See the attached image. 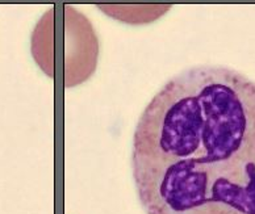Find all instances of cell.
<instances>
[{
    "label": "cell",
    "mask_w": 255,
    "mask_h": 214,
    "mask_svg": "<svg viewBox=\"0 0 255 214\" xmlns=\"http://www.w3.org/2000/svg\"><path fill=\"white\" fill-rule=\"evenodd\" d=\"M130 167L146 214H255V82L217 65L168 79L139 116Z\"/></svg>",
    "instance_id": "1"
},
{
    "label": "cell",
    "mask_w": 255,
    "mask_h": 214,
    "mask_svg": "<svg viewBox=\"0 0 255 214\" xmlns=\"http://www.w3.org/2000/svg\"><path fill=\"white\" fill-rule=\"evenodd\" d=\"M57 7L50 8L32 36V53L36 62L48 75L51 57L59 50L53 61V70L61 67L66 88L83 84L94 75L99 62V38L91 21L71 5L62 8V37L57 26Z\"/></svg>",
    "instance_id": "2"
},
{
    "label": "cell",
    "mask_w": 255,
    "mask_h": 214,
    "mask_svg": "<svg viewBox=\"0 0 255 214\" xmlns=\"http://www.w3.org/2000/svg\"><path fill=\"white\" fill-rule=\"evenodd\" d=\"M99 9L117 21L141 25L150 24L171 9V5H117V4H99Z\"/></svg>",
    "instance_id": "3"
}]
</instances>
